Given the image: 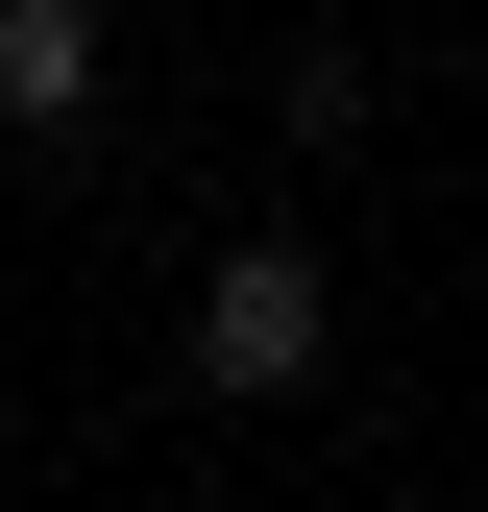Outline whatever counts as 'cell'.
I'll return each mask as SVG.
<instances>
[{"instance_id":"1","label":"cell","mask_w":488,"mask_h":512,"mask_svg":"<svg viewBox=\"0 0 488 512\" xmlns=\"http://www.w3.org/2000/svg\"><path fill=\"white\" fill-rule=\"evenodd\" d=\"M318 366H342V269H318V244H220V269H196V391L220 415H293Z\"/></svg>"},{"instance_id":"2","label":"cell","mask_w":488,"mask_h":512,"mask_svg":"<svg viewBox=\"0 0 488 512\" xmlns=\"http://www.w3.org/2000/svg\"><path fill=\"white\" fill-rule=\"evenodd\" d=\"M98 74H122V25H98V0H0V147H74Z\"/></svg>"},{"instance_id":"3","label":"cell","mask_w":488,"mask_h":512,"mask_svg":"<svg viewBox=\"0 0 488 512\" xmlns=\"http://www.w3.org/2000/svg\"><path fill=\"white\" fill-rule=\"evenodd\" d=\"M269 122H293V147H366V122H391V74H366V49H293Z\"/></svg>"}]
</instances>
